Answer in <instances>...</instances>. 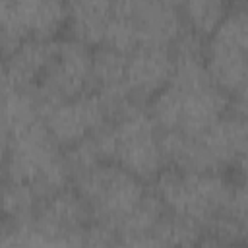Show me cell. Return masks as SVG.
Listing matches in <instances>:
<instances>
[{"label": "cell", "mask_w": 248, "mask_h": 248, "mask_svg": "<svg viewBox=\"0 0 248 248\" xmlns=\"http://www.w3.org/2000/svg\"><path fill=\"white\" fill-rule=\"evenodd\" d=\"M246 140V114L229 108L227 114L196 136L161 132V151L165 167L244 176Z\"/></svg>", "instance_id": "1"}, {"label": "cell", "mask_w": 248, "mask_h": 248, "mask_svg": "<svg viewBox=\"0 0 248 248\" xmlns=\"http://www.w3.org/2000/svg\"><path fill=\"white\" fill-rule=\"evenodd\" d=\"M238 174L229 172H190L165 167L149 184L165 209L198 221L203 229L231 207Z\"/></svg>", "instance_id": "2"}, {"label": "cell", "mask_w": 248, "mask_h": 248, "mask_svg": "<svg viewBox=\"0 0 248 248\" xmlns=\"http://www.w3.org/2000/svg\"><path fill=\"white\" fill-rule=\"evenodd\" d=\"M4 170L6 180L29 184L41 200L72 184L64 149L50 136L43 120L10 138Z\"/></svg>", "instance_id": "3"}, {"label": "cell", "mask_w": 248, "mask_h": 248, "mask_svg": "<svg viewBox=\"0 0 248 248\" xmlns=\"http://www.w3.org/2000/svg\"><path fill=\"white\" fill-rule=\"evenodd\" d=\"M246 52L248 8L246 2H231L227 16L203 43V60L211 81L234 101H246Z\"/></svg>", "instance_id": "4"}, {"label": "cell", "mask_w": 248, "mask_h": 248, "mask_svg": "<svg viewBox=\"0 0 248 248\" xmlns=\"http://www.w3.org/2000/svg\"><path fill=\"white\" fill-rule=\"evenodd\" d=\"M108 161L120 165L147 186L165 169L161 130L145 107H138L105 126Z\"/></svg>", "instance_id": "5"}, {"label": "cell", "mask_w": 248, "mask_h": 248, "mask_svg": "<svg viewBox=\"0 0 248 248\" xmlns=\"http://www.w3.org/2000/svg\"><path fill=\"white\" fill-rule=\"evenodd\" d=\"M72 186L85 200L93 221L107 223L112 229L140 203L149 190L145 182L110 161H103L74 176Z\"/></svg>", "instance_id": "6"}, {"label": "cell", "mask_w": 248, "mask_h": 248, "mask_svg": "<svg viewBox=\"0 0 248 248\" xmlns=\"http://www.w3.org/2000/svg\"><path fill=\"white\" fill-rule=\"evenodd\" d=\"M91 54L93 48L68 35L54 41L52 58L31 89L41 107V118L50 107L91 91Z\"/></svg>", "instance_id": "7"}, {"label": "cell", "mask_w": 248, "mask_h": 248, "mask_svg": "<svg viewBox=\"0 0 248 248\" xmlns=\"http://www.w3.org/2000/svg\"><path fill=\"white\" fill-rule=\"evenodd\" d=\"M68 4L45 0L0 2V58L27 39H58L66 29Z\"/></svg>", "instance_id": "8"}, {"label": "cell", "mask_w": 248, "mask_h": 248, "mask_svg": "<svg viewBox=\"0 0 248 248\" xmlns=\"http://www.w3.org/2000/svg\"><path fill=\"white\" fill-rule=\"evenodd\" d=\"M43 124L58 145L66 149L101 130L105 124H108V118L99 97L89 91L50 107L43 114Z\"/></svg>", "instance_id": "9"}, {"label": "cell", "mask_w": 248, "mask_h": 248, "mask_svg": "<svg viewBox=\"0 0 248 248\" xmlns=\"http://www.w3.org/2000/svg\"><path fill=\"white\" fill-rule=\"evenodd\" d=\"M172 52L170 46H136L126 54L124 83L132 99L147 107V103L169 85L172 76Z\"/></svg>", "instance_id": "10"}, {"label": "cell", "mask_w": 248, "mask_h": 248, "mask_svg": "<svg viewBox=\"0 0 248 248\" xmlns=\"http://www.w3.org/2000/svg\"><path fill=\"white\" fill-rule=\"evenodd\" d=\"M138 46H170L184 31L180 6L167 0H134L126 2Z\"/></svg>", "instance_id": "11"}, {"label": "cell", "mask_w": 248, "mask_h": 248, "mask_svg": "<svg viewBox=\"0 0 248 248\" xmlns=\"http://www.w3.org/2000/svg\"><path fill=\"white\" fill-rule=\"evenodd\" d=\"M91 221L93 217L85 200L70 184L39 203V209L29 227L43 232L79 234Z\"/></svg>", "instance_id": "12"}, {"label": "cell", "mask_w": 248, "mask_h": 248, "mask_svg": "<svg viewBox=\"0 0 248 248\" xmlns=\"http://www.w3.org/2000/svg\"><path fill=\"white\" fill-rule=\"evenodd\" d=\"M54 41L56 39H27L2 58L17 89H35L52 58Z\"/></svg>", "instance_id": "13"}, {"label": "cell", "mask_w": 248, "mask_h": 248, "mask_svg": "<svg viewBox=\"0 0 248 248\" xmlns=\"http://www.w3.org/2000/svg\"><path fill=\"white\" fill-rule=\"evenodd\" d=\"M112 19V2L89 0L68 4L66 35L87 45L89 48L105 45Z\"/></svg>", "instance_id": "14"}, {"label": "cell", "mask_w": 248, "mask_h": 248, "mask_svg": "<svg viewBox=\"0 0 248 248\" xmlns=\"http://www.w3.org/2000/svg\"><path fill=\"white\" fill-rule=\"evenodd\" d=\"M41 202L29 184L4 180L0 184V223L16 231L29 227Z\"/></svg>", "instance_id": "15"}, {"label": "cell", "mask_w": 248, "mask_h": 248, "mask_svg": "<svg viewBox=\"0 0 248 248\" xmlns=\"http://www.w3.org/2000/svg\"><path fill=\"white\" fill-rule=\"evenodd\" d=\"M126 54L112 46H95L91 54V91L126 87ZM128 89V87H126Z\"/></svg>", "instance_id": "16"}, {"label": "cell", "mask_w": 248, "mask_h": 248, "mask_svg": "<svg viewBox=\"0 0 248 248\" xmlns=\"http://www.w3.org/2000/svg\"><path fill=\"white\" fill-rule=\"evenodd\" d=\"M39 120H43L41 107H39L33 91L16 89L0 105V130L8 138L29 128L31 124H35Z\"/></svg>", "instance_id": "17"}, {"label": "cell", "mask_w": 248, "mask_h": 248, "mask_svg": "<svg viewBox=\"0 0 248 248\" xmlns=\"http://www.w3.org/2000/svg\"><path fill=\"white\" fill-rule=\"evenodd\" d=\"M178 6H180L184 27L205 41L215 31V27L223 21V17L227 16V12L231 8V2L192 0V2H182Z\"/></svg>", "instance_id": "18"}, {"label": "cell", "mask_w": 248, "mask_h": 248, "mask_svg": "<svg viewBox=\"0 0 248 248\" xmlns=\"http://www.w3.org/2000/svg\"><path fill=\"white\" fill-rule=\"evenodd\" d=\"M165 213H167V209H165L163 202L149 188L145 192V196L140 200V203L114 227V231H116L118 236L153 232Z\"/></svg>", "instance_id": "19"}, {"label": "cell", "mask_w": 248, "mask_h": 248, "mask_svg": "<svg viewBox=\"0 0 248 248\" xmlns=\"http://www.w3.org/2000/svg\"><path fill=\"white\" fill-rule=\"evenodd\" d=\"M203 231L205 229L198 221L167 211L155 227L153 234H157L167 248H194Z\"/></svg>", "instance_id": "20"}, {"label": "cell", "mask_w": 248, "mask_h": 248, "mask_svg": "<svg viewBox=\"0 0 248 248\" xmlns=\"http://www.w3.org/2000/svg\"><path fill=\"white\" fill-rule=\"evenodd\" d=\"M21 242L23 248H83L81 232L79 234H56V232H43L37 229H21Z\"/></svg>", "instance_id": "21"}, {"label": "cell", "mask_w": 248, "mask_h": 248, "mask_svg": "<svg viewBox=\"0 0 248 248\" xmlns=\"http://www.w3.org/2000/svg\"><path fill=\"white\" fill-rule=\"evenodd\" d=\"M118 234L112 227L101 221H91L83 232H81V244L83 248H112Z\"/></svg>", "instance_id": "22"}, {"label": "cell", "mask_w": 248, "mask_h": 248, "mask_svg": "<svg viewBox=\"0 0 248 248\" xmlns=\"http://www.w3.org/2000/svg\"><path fill=\"white\" fill-rule=\"evenodd\" d=\"M112 248H167L161 238L153 232L147 234H130V236H118Z\"/></svg>", "instance_id": "23"}, {"label": "cell", "mask_w": 248, "mask_h": 248, "mask_svg": "<svg viewBox=\"0 0 248 248\" xmlns=\"http://www.w3.org/2000/svg\"><path fill=\"white\" fill-rule=\"evenodd\" d=\"M194 248H244L242 244H234L215 232H209V231H203V234L200 236V240L194 244Z\"/></svg>", "instance_id": "24"}, {"label": "cell", "mask_w": 248, "mask_h": 248, "mask_svg": "<svg viewBox=\"0 0 248 248\" xmlns=\"http://www.w3.org/2000/svg\"><path fill=\"white\" fill-rule=\"evenodd\" d=\"M0 248H23L19 231L0 223Z\"/></svg>", "instance_id": "25"}, {"label": "cell", "mask_w": 248, "mask_h": 248, "mask_svg": "<svg viewBox=\"0 0 248 248\" xmlns=\"http://www.w3.org/2000/svg\"><path fill=\"white\" fill-rule=\"evenodd\" d=\"M16 89H17V87L14 85L10 74H8L6 66H4V60L0 58V105H2V103H4Z\"/></svg>", "instance_id": "26"}, {"label": "cell", "mask_w": 248, "mask_h": 248, "mask_svg": "<svg viewBox=\"0 0 248 248\" xmlns=\"http://www.w3.org/2000/svg\"><path fill=\"white\" fill-rule=\"evenodd\" d=\"M6 180V170H4V163H0V184Z\"/></svg>", "instance_id": "27"}]
</instances>
